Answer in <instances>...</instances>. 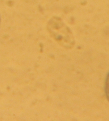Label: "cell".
<instances>
[{"instance_id":"1","label":"cell","mask_w":109,"mask_h":121,"mask_svg":"<svg viewBox=\"0 0 109 121\" xmlns=\"http://www.w3.org/2000/svg\"><path fill=\"white\" fill-rule=\"evenodd\" d=\"M47 28L50 34L62 47L67 49L73 47L75 41L72 32L60 18H52Z\"/></svg>"},{"instance_id":"2","label":"cell","mask_w":109,"mask_h":121,"mask_svg":"<svg viewBox=\"0 0 109 121\" xmlns=\"http://www.w3.org/2000/svg\"><path fill=\"white\" fill-rule=\"evenodd\" d=\"M105 92L107 99L109 101V73L107 76L106 80V84H105Z\"/></svg>"}]
</instances>
